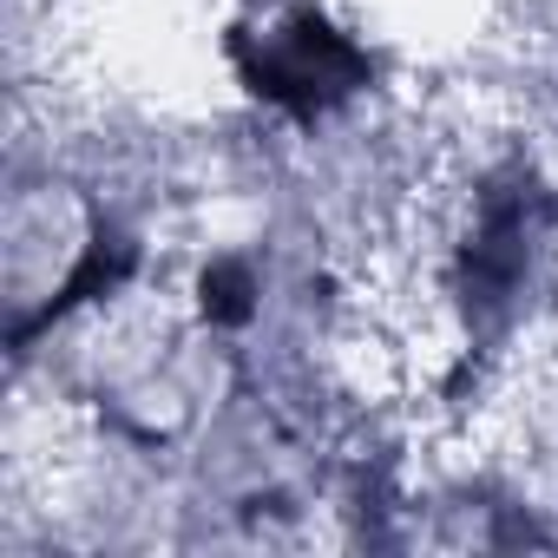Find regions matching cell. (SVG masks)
Here are the masks:
<instances>
[{
  "mask_svg": "<svg viewBox=\"0 0 558 558\" xmlns=\"http://www.w3.org/2000/svg\"><path fill=\"white\" fill-rule=\"evenodd\" d=\"M230 66L236 86L303 132L342 119L368 86H375V53L355 40L316 0H283V8L243 14L230 27Z\"/></svg>",
  "mask_w": 558,
  "mask_h": 558,
  "instance_id": "6da1fadb",
  "label": "cell"
}]
</instances>
